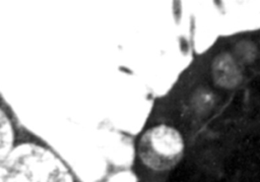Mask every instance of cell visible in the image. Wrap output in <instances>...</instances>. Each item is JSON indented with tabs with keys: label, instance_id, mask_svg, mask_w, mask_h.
I'll return each mask as SVG.
<instances>
[{
	"label": "cell",
	"instance_id": "cell-3",
	"mask_svg": "<svg viewBox=\"0 0 260 182\" xmlns=\"http://www.w3.org/2000/svg\"><path fill=\"white\" fill-rule=\"evenodd\" d=\"M15 131L10 118L0 108V163L14 147Z\"/></svg>",
	"mask_w": 260,
	"mask_h": 182
},
{
	"label": "cell",
	"instance_id": "cell-1",
	"mask_svg": "<svg viewBox=\"0 0 260 182\" xmlns=\"http://www.w3.org/2000/svg\"><path fill=\"white\" fill-rule=\"evenodd\" d=\"M0 182H77L68 165L48 145L22 141L0 163Z\"/></svg>",
	"mask_w": 260,
	"mask_h": 182
},
{
	"label": "cell",
	"instance_id": "cell-2",
	"mask_svg": "<svg viewBox=\"0 0 260 182\" xmlns=\"http://www.w3.org/2000/svg\"><path fill=\"white\" fill-rule=\"evenodd\" d=\"M185 149L181 133L174 127L159 124L148 128L138 144L141 162L154 171H169L181 161Z\"/></svg>",
	"mask_w": 260,
	"mask_h": 182
}]
</instances>
